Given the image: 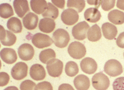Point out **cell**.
Here are the masks:
<instances>
[{
	"mask_svg": "<svg viewBox=\"0 0 124 90\" xmlns=\"http://www.w3.org/2000/svg\"><path fill=\"white\" fill-rule=\"evenodd\" d=\"M54 43L57 47L64 48L68 45L70 40L68 32L63 29H58L52 35Z\"/></svg>",
	"mask_w": 124,
	"mask_h": 90,
	"instance_id": "1",
	"label": "cell"
},
{
	"mask_svg": "<svg viewBox=\"0 0 124 90\" xmlns=\"http://www.w3.org/2000/svg\"><path fill=\"white\" fill-rule=\"evenodd\" d=\"M68 52L72 58L75 59H80L86 55V49L84 44L82 43L74 41L69 45Z\"/></svg>",
	"mask_w": 124,
	"mask_h": 90,
	"instance_id": "2",
	"label": "cell"
},
{
	"mask_svg": "<svg viewBox=\"0 0 124 90\" xmlns=\"http://www.w3.org/2000/svg\"><path fill=\"white\" fill-rule=\"evenodd\" d=\"M104 71L111 77H116L123 73V68L119 61L111 59L107 61L104 66Z\"/></svg>",
	"mask_w": 124,
	"mask_h": 90,
	"instance_id": "3",
	"label": "cell"
},
{
	"mask_svg": "<svg viewBox=\"0 0 124 90\" xmlns=\"http://www.w3.org/2000/svg\"><path fill=\"white\" fill-rule=\"evenodd\" d=\"M109 84V79L103 73H97L92 78V85L97 90H107Z\"/></svg>",
	"mask_w": 124,
	"mask_h": 90,
	"instance_id": "4",
	"label": "cell"
},
{
	"mask_svg": "<svg viewBox=\"0 0 124 90\" xmlns=\"http://www.w3.org/2000/svg\"><path fill=\"white\" fill-rule=\"evenodd\" d=\"M63 68V63L57 58H54L49 61L46 64L48 74L52 77H58L62 74Z\"/></svg>",
	"mask_w": 124,
	"mask_h": 90,
	"instance_id": "5",
	"label": "cell"
},
{
	"mask_svg": "<svg viewBox=\"0 0 124 90\" xmlns=\"http://www.w3.org/2000/svg\"><path fill=\"white\" fill-rule=\"evenodd\" d=\"M32 43L39 49L49 47L54 43V41L49 35L45 33H37L32 38Z\"/></svg>",
	"mask_w": 124,
	"mask_h": 90,
	"instance_id": "6",
	"label": "cell"
},
{
	"mask_svg": "<svg viewBox=\"0 0 124 90\" xmlns=\"http://www.w3.org/2000/svg\"><path fill=\"white\" fill-rule=\"evenodd\" d=\"M89 28L90 27L89 25L86 21L78 23L72 27V36L75 39L78 40H83L86 38V34Z\"/></svg>",
	"mask_w": 124,
	"mask_h": 90,
	"instance_id": "7",
	"label": "cell"
},
{
	"mask_svg": "<svg viewBox=\"0 0 124 90\" xmlns=\"http://www.w3.org/2000/svg\"><path fill=\"white\" fill-rule=\"evenodd\" d=\"M28 66L24 62H18L11 69V75L13 79L21 80L24 79L27 75Z\"/></svg>",
	"mask_w": 124,
	"mask_h": 90,
	"instance_id": "8",
	"label": "cell"
},
{
	"mask_svg": "<svg viewBox=\"0 0 124 90\" xmlns=\"http://www.w3.org/2000/svg\"><path fill=\"white\" fill-rule=\"evenodd\" d=\"M79 15L78 12L74 9H67L61 14V20L64 24L71 26L78 21Z\"/></svg>",
	"mask_w": 124,
	"mask_h": 90,
	"instance_id": "9",
	"label": "cell"
},
{
	"mask_svg": "<svg viewBox=\"0 0 124 90\" xmlns=\"http://www.w3.org/2000/svg\"><path fill=\"white\" fill-rule=\"evenodd\" d=\"M34 53L35 51L34 48L29 43H24L21 44L18 49V56L24 61H29L32 59Z\"/></svg>",
	"mask_w": 124,
	"mask_h": 90,
	"instance_id": "10",
	"label": "cell"
},
{
	"mask_svg": "<svg viewBox=\"0 0 124 90\" xmlns=\"http://www.w3.org/2000/svg\"><path fill=\"white\" fill-rule=\"evenodd\" d=\"M0 41L3 45L11 46L14 45L16 41V37L12 32L6 31L2 26H0Z\"/></svg>",
	"mask_w": 124,
	"mask_h": 90,
	"instance_id": "11",
	"label": "cell"
},
{
	"mask_svg": "<svg viewBox=\"0 0 124 90\" xmlns=\"http://www.w3.org/2000/svg\"><path fill=\"white\" fill-rule=\"evenodd\" d=\"M80 68L82 71L86 74H93L97 71V64L93 58L86 57L81 61Z\"/></svg>",
	"mask_w": 124,
	"mask_h": 90,
	"instance_id": "12",
	"label": "cell"
},
{
	"mask_svg": "<svg viewBox=\"0 0 124 90\" xmlns=\"http://www.w3.org/2000/svg\"><path fill=\"white\" fill-rule=\"evenodd\" d=\"M30 76L33 80L40 81L45 79L46 77V71L42 65L40 64L33 65L30 68Z\"/></svg>",
	"mask_w": 124,
	"mask_h": 90,
	"instance_id": "13",
	"label": "cell"
},
{
	"mask_svg": "<svg viewBox=\"0 0 124 90\" xmlns=\"http://www.w3.org/2000/svg\"><path fill=\"white\" fill-rule=\"evenodd\" d=\"M0 57L2 60L8 64H12L17 60V54L12 48H4L0 52Z\"/></svg>",
	"mask_w": 124,
	"mask_h": 90,
	"instance_id": "14",
	"label": "cell"
},
{
	"mask_svg": "<svg viewBox=\"0 0 124 90\" xmlns=\"http://www.w3.org/2000/svg\"><path fill=\"white\" fill-rule=\"evenodd\" d=\"M13 4L16 15L20 18L23 17L29 10L28 1L26 0H15L13 2Z\"/></svg>",
	"mask_w": 124,
	"mask_h": 90,
	"instance_id": "15",
	"label": "cell"
},
{
	"mask_svg": "<svg viewBox=\"0 0 124 90\" xmlns=\"http://www.w3.org/2000/svg\"><path fill=\"white\" fill-rule=\"evenodd\" d=\"M23 25L28 30H34L37 27L39 23V17L36 14L29 12L23 19Z\"/></svg>",
	"mask_w": 124,
	"mask_h": 90,
	"instance_id": "16",
	"label": "cell"
},
{
	"mask_svg": "<svg viewBox=\"0 0 124 90\" xmlns=\"http://www.w3.org/2000/svg\"><path fill=\"white\" fill-rule=\"evenodd\" d=\"M74 85L77 90H88L90 87V80L85 75L80 74L74 80Z\"/></svg>",
	"mask_w": 124,
	"mask_h": 90,
	"instance_id": "17",
	"label": "cell"
},
{
	"mask_svg": "<svg viewBox=\"0 0 124 90\" xmlns=\"http://www.w3.org/2000/svg\"><path fill=\"white\" fill-rule=\"evenodd\" d=\"M102 30L105 38L108 40H113L116 37L117 29L110 23H105L102 26Z\"/></svg>",
	"mask_w": 124,
	"mask_h": 90,
	"instance_id": "18",
	"label": "cell"
},
{
	"mask_svg": "<svg viewBox=\"0 0 124 90\" xmlns=\"http://www.w3.org/2000/svg\"><path fill=\"white\" fill-rule=\"evenodd\" d=\"M39 29L42 32L49 33L52 32L55 27V23L54 20L49 18H44L41 19L39 24Z\"/></svg>",
	"mask_w": 124,
	"mask_h": 90,
	"instance_id": "19",
	"label": "cell"
},
{
	"mask_svg": "<svg viewBox=\"0 0 124 90\" xmlns=\"http://www.w3.org/2000/svg\"><path fill=\"white\" fill-rule=\"evenodd\" d=\"M85 19L89 23H97L101 18V12L97 8H90L85 10L84 13Z\"/></svg>",
	"mask_w": 124,
	"mask_h": 90,
	"instance_id": "20",
	"label": "cell"
},
{
	"mask_svg": "<svg viewBox=\"0 0 124 90\" xmlns=\"http://www.w3.org/2000/svg\"><path fill=\"white\" fill-rule=\"evenodd\" d=\"M108 18L114 25H122L124 23V13L117 9H114L108 13Z\"/></svg>",
	"mask_w": 124,
	"mask_h": 90,
	"instance_id": "21",
	"label": "cell"
},
{
	"mask_svg": "<svg viewBox=\"0 0 124 90\" xmlns=\"http://www.w3.org/2000/svg\"><path fill=\"white\" fill-rule=\"evenodd\" d=\"M31 9L37 14H43L47 8V3L45 0H31Z\"/></svg>",
	"mask_w": 124,
	"mask_h": 90,
	"instance_id": "22",
	"label": "cell"
},
{
	"mask_svg": "<svg viewBox=\"0 0 124 90\" xmlns=\"http://www.w3.org/2000/svg\"><path fill=\"white\" fill-rule=\"evenodd\" d=\"M102 37L101 30L99 26L95 24L89 29L87 33V38L90 41L95 42L99 40Z\"/></svg>",
	"mask_w": 124,
	"mask_h": 90,
	"instance_id": "23",
	"label": "cell"
},
{
	"mask_svg": "<svg viewBox=\"0 0 124 90\" xmlns=\"http://www.w3.org/2000/svg\"><path fill=\"white\" fill-rule=\"evenodd\" d=\"M7 27L10 31L16 33H20L23 30L22 23L16 17L10 18L7 22Z\"/></svg>",
	"mask_w": 124,
	"mask_h": 90,
	"instance_id": "24",
	"label": "cell"
},
{
	"mask_svg": "<svg viewBox=\"0 0 124 90\" xmlns=\"http://www.w3.org/2000/svg\"><path fill=\"white\" fill-rule=\"evenodd\" d=\"M56 54L52 49H46L41 51L39 54V59L44 64H47L51 60L55 58Z\"/></svg>",
	"mask_w": 124,
	"mask_h": 90,
	"instance_id": "25",
	"label": "cell"
},
{
	"mask_svg": "<svg viewBox=\"0 0 124 90\" xmlns=\"http://www.w3.org/2000/svg\"><path fill=\"white\" fill-rule=\"evenodd\" d=\"M58 9L53 4L47 3V8L45 12L42 14V16L45 18H49L52 20H55L58 16Z\"/></svg>",
	"mask_w": 124,
	"mask_h": 90,
	"instance_id": "26",
	"label": "cell"
},
{
	"mask_svg": "<svg viewBox=\"0 0 124 90\" xmlns=\"http://www.w3.org/2000/svg\"><path fill=\"white\" fill-rule=\"evenodd\" d=\"M14 14L12 7L9 3H3L0 5V16L4 19L11 17Z\"/></svg>",
	"mask_w": 124,
	"mask_h": 90,
	"instance_id": "27",
	"label": "cell"
},
{
	"mask_svg": "<svg viewBox=\"0 0 124 90\" xmlns=\"http://www.w3.org/2000/svg\"><path fill=\"white\" fill-rule=\"evenodd\" d=\"M67 7L69 9L74 8L77 12L80 13L85 7V1L84 0H68L67 1Z\"/></svg>",
	"mask_w": 124,
	"mask_h": 90,
	"instance_id": "28",
	"label": "cell"
},
{
	"mask_svg": "<svg viewBox=\"0 0 124 90\" xmlns=\"http://www.w3.org/2000/svg\"><path fill=\"white\" fill-rule=\"evenodd\" d=\"M78 67L77 63L72 61L68 62L65 66V73L70 77L76 76L78 73Z\"/></svg>",
	"mask_w": 124,
	"mask_h": 90,
	"instance_id": "29",
	"label": "cell"
},
{
	"mask_svg": "<svg viewBox=\"0 0 124 90\" xmlns=\"http://www.w3.org/2000/svg\"><path fill=\"white\" fill-rule=\"evenodd\" d=\"M36 84L31 80H26L20 84L21 90H35Z\"/></svg>",
	"mask_w": 124,
	"mask_h": 90,
	"instance_id": "30",
	"label": "cell"
},
{
	"mask_svg": "<svg viewBox=\"0 0 124 90\" xmlns=\"http://www.w3.org/2000/svg\"><path fill=\"white\" fill-rule=\"evenodd\" d=\"M115 0H105L101 1L102 8L105 11H108L113 9L115 6Z\"/></svg>",
	"mask_w": 124,
	"mask_h": 90,
	"instance_id": "31",
	"label": "cell"
},
{
	"mask_svg": "<svg viewBox=\"0 0 124 90\" xmlns=\"http://www.w3.org/2000/svg\"><path fill=\"white\" fill-rule=\"evenodd\" d=\"M114 90H124V77L117 78L113 83Z\"/></svg>",
	"mask_w": 124,
	"mask_h": 90,
	"instance_id": "32",
	"label": "cell"
},
{
	"mask_svg": "<svg viewBox=\"0 0 124 90\" xmlns=\"http://www.w3.org/2000/svg\"><path fill=\"white\" fill-rule=\"evenodd\" d=\"M35 90H53V88L51 83L44 81L38 83L35 86Z\"/></svg>",
	"mask_w": 124,
	"mask_h": 90,
	"instance_id": "33",
	"label": "cell"
},
{
	"mask_svg": "<svg viewBox=\"0 0 124 90\" xmlns=\"http://www.w3.org/2000/svg\"><path fill=\"white\" fill-rule=\"evenodd\" d=\"M10 77L8 73L1 72L0 73V86H6L9 83Z\"/></svg>",
	"mask_w": 124,
	"mask_h": 90,
	"instance_id": "34",
	"label": "cell"
},
{
	"mask_svg": "<svg viewBox=\"0 0 124 90\" xmlns=\"http://www.w3.org/2000/svg\"><path fill=\"white\" fill-rule=\"evenodd\" d=\"M116 44L120 48H124V32L118 36L116 39Z\"/></svg>",
	"mask_w": 124,
	"mask_h": 90,
	"instance_id": "35",
	"label": "cell"
},
{
	"mask_svg": "<svg viewBox=\"0 0 124 90\" xmlns=\"http://www.w3.org/2000/svg\"><path fill=\"white\" fill-rule=\"evenodd\" d=\"M52 3H53L54 5L60 9H63L65 8V1L64 0H52Z\"/></svg>",
	"mask_w": 124,
	"mask_h": 90,
	"instance_id": "36",
	"label": "cell"
},
{
	"mask_svg": "<svg viewBox=\"0 0 124 90\" xmlns=\"http://www.w3.org/2000/svg\"><path fill=\"white\" fill-rule=\"evenodd\" d=\"M58 90H74V89L70 84L63 83L60 85Z\"/></svg>",
	"mask_w": 124,
	"mask_h": 90,
	"instance_id": "37",
	"label": "cell"
},
{
	"mask_svg": "<svg viewBox=\"0 0 124 90\" xmlns=\"http://www.w3.org/2000/svg\"><path fill=\"white\" fill-rule=\"evenodd\" d=\"M117 7L119 9L124 10V0H118L117 1Z\"/></svg>",
	"mask_w": 124,
	"mask_h": 90,
	"instance_id": "38",
	"label": "cell"
},
{
	"mask_svg": "<svg viewBox=\"0 0 124 90\" xmlns=\"http://www.w3.org/2000/svg\"><path fill=\"white\" fill-rule=\"evenodd\" d=\"M4 90H18V89L17 87H16V86H10L7 87L6 88L4 89Z\"/></svg>",
	"mask_w": 124,
	"mask_h": 90,
	"instance_id": "39",
	"label": "cell"
},
{
	"mask_svg": "<svg viewBox=\"0 0 124 90\" xmlns=\"http://www.w3.org/2000/svg\"></svg>",
	"mask_w": 124,
	"mask_h": 90,
	"instance_id": "40",
	"label": "cell"
}]
</instances>
